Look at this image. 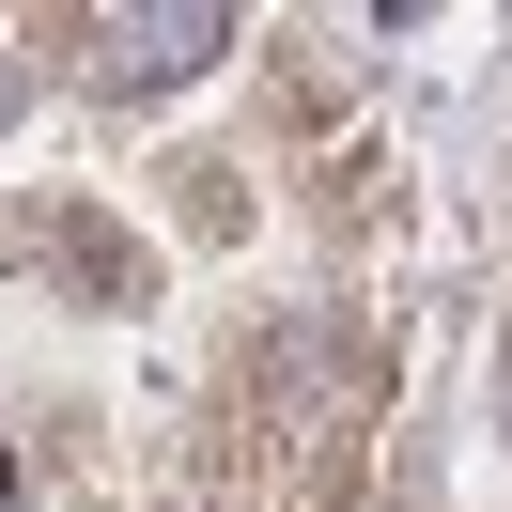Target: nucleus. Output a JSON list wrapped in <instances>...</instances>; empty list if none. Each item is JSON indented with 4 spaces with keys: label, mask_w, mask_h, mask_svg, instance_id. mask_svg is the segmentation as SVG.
<instances>
[{
    "label": "nucleus",
    "mask_w": 512,
    "mask_h": 512,
    "mask_svg": "<svg viewBox=\"0 0 512 512\" xmlns=\"http://www.w3.org/2000/svg\"><path fill=\"white\" fill-rule=\"evenodd\" d=\"M0 109H16V63H0Z\"/></svg>",
    "instance_id": "obj_2"
},
{
    "label": "nucleus",
    "mask_w": 512,
    "mask_h": 512,
    "mask_svg": "<svg viewBox=\"0 0 512 512\" xmlns=\"http://www.w3.org/2000/svg\"><path fill=\"white\" fill-rule=\"evenodd\" d=\"M47 63L94 78V94H125V78H187V63H218V16H63Z\"/></svg>",
    "instance_id": "obj_1"
}]
</instances>
